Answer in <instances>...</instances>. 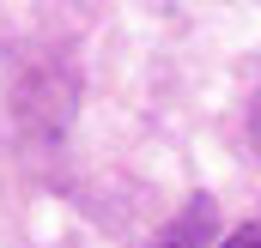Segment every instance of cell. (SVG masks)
Instances as JSON below:
<instances>
[{
  "mask_svg": "<svg viewBox=\"0 0 261 248\" xmlns=\"http://www.w3.org/2000/svg\"><path fill=\"white\" fill-rule=\"evenodd\" d=\"M213 230H219V200L213 194H189V206L170 218V230L158 236V248H200Z\"/></svg>",
  "mask_w": 261,
  "mask_h": 248,
  "instance_id": "6da1fadb",
  "label": "cell"
},
{
  "mask_svg": "<svg viewBox=\"0 0 261 248\" xmlns=\"http://www.w3.org/2000/svg\"><path fill=\"white\" fill-rule=\"evenodd\" d=\"M219 248H261V224H243V230H231Z\"/></svg>",
  "mask_w": 261,
  "mask_h": 248,
  "instance_id": "7a4b0ae2",
  "label": "cell"
}]
</instances>
